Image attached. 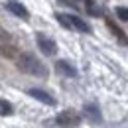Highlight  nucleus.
<instances>
[{
    "mask_svg": "<svg viewBox=\"0 0 128 128\" xmlns=\"http://www.w3.org/2000/svg\"><path fill=\"white\" fill-rule=\"evenodd\" d=\"M36 42H38V48L42 49L44 55H55V53H57V44H55L51 38L44 36V34H38V36H36Z\"/></svg>",
    "mask_w": 128,
    "mask_h": 128,
    "instance_id": "4",
    "label": "nucleus"
},
{
    "mask_svg": "<svg viewBox=\"0 0 128 128\" xmlns=\"http://www.w3.org/2000/svg\"><path fill=\"white\" fill-rule=\"evenodd\" d=\"M55 69H57V73H61L63 77H77V69L69 63V61H65V59H59V61L55 63Z\"/></svg>",
    "mask_w": 128,
    "mask_h": 128,
    "instance_id": "8",
    "label": "nucleus"
},
{
    "mask_svg": "<svg viewBox=\"0 0 128 128\" xmlns=\"http://www.w3.org/2000/svg\"><path fill=\"white\" fill-rule=\"evenodd\" d=\"M55 20H57L63 28H69V30H77V32H83V34L91 32V26H89L87 22H83L79 16H75V14H63V12H57V14H55Z\"/></svg>",
    "mask_w": 128,
    "mask_h": 128,
    "instance_id": "2",
    "label": "nucleus"
},
{
    "mask_svg": "<svg viewBox=\"0 0 128 128\" xmlns=\"http://www.w3.org/2000/svg\"><path fill=\"white\" fill-rule=\"evenodd\" d=\"M16 65L20 71H24V73H28L32 77H42V79L48 77V67L32 53H20L16 57Z\"/></svg>",
    "mask_w": 128,
    "mask_h": 128,
    "instance_id": "1",
    "label": "nucleus"
},
{
    "mask_svg": "<svg viewBox=\"0 0 128 128\" xmlns=\"http://www.w3.org/2000/svg\"><path fill=\"white\" fill-rule=\"evenodd\" d=\"M6 8H8L14 16L22 18V20H28V18H30V12L26 10V6H24V4H20L18 0H8V2H6Z\"/></svg>",
    "mask_w": 128,
    "mask_h": 128,
    "instance_id": "6",
    "label": "nucleus"
},
{
    "mask_svg": "<svg viewBox=\"0 0 128 128\" xmlns=\"http://www.w3.org/2000/svg\"><path fill=\"white\" fill-rule=\"evenodd\" d=\"M14 108H12V104L8 102V100H4V98H0V116H8V114H12Z\"/></svg>",
    "mask_w": 128,
    "mask_h": 128,
    "instance_id": "10",
    "label": "nucleus"
},
{
    "mask_svg": "<svg viewBox=\"0 0 128 128\" xmlns=\"http://www.w3.org/2000/svg\"><path fill=\"white\" fill-rule=\"evenodd\" d=\"M0 36H4V34H2V30H0Z\"/></svg>",
    "mask_w": 128,
    "mask_h": 128,
    "instance_id": "12",
    "label": "nucleus"
},
{
    "mask_svg": "<svg viewBox=\"0 0 128 128\" xmlns=\"http://www.w3.org/2000/svg\"><path fill=\"white\" fill-rule=\"evenodd\" d=\"M28 95L34 96L36 100H40V102H44V104H49V106H53L55 104V98L49 95L48 91H44V89H30L28 91Z\"/></svg>",
    "mask_w": 128,
    "mask_h": 128,
    "instance_id": "7",
    "label": "nucleus"
},
{
    "mask_svg": "<svg viewBox=\"0 0 128 128\" xmlns=\"http://www.w3.org/2000/svg\"><path fill=\"white\" fill-rule=\"evenodd\" d=\"M55 122H57L59 126H63V128H71V126H77L81 122V116L75 110H63V112L57 114Z\"/></svg>",
    "mask_w": 128,
    "mask_h": 128,
    "instance_id": "3",
    "label": "nucleus"
},
{
    "mask_svg": "<svg viewBox=\"0 0 128 128\" xmlns=\"http://www.w3.org/2000/svg\"><path fill=\"white\" fill-rule=\"evenodd\" d=\"M116 16L120 18L122 22H128V8H124V6H118V8H116Z\"/></svg>",
    "mask_w": 128,
    "mask_h": 128,
    "instance_id": "11",
    "label": "nucleus"
},
{
    "mask_svg": "<svg viewBox=\"0 0 128 128\" xmlns=\"http://www.w3.org/2000/svg\"><path fill=\"white\" fill-rule=\"evenodd\" d=\"M104 22H106V28L112 32V36H114L122 46H128V36L124 34V30H122V28H118V26H116V22H114L112 18H104Z\"/></svg>",
    "mask_w": 128,
    "mask_h": 128,
    "instance_id": "5",
    "label": "nucleus"
},
{
    "mask_svg": "<svg viewBox=\"0 0 128 128\" xmlns=\"http://www.w3.org/2000/svg\"><path fill=\"white\" fill-rule=\"evenodd\" d=\"M85 114H87L93 122H100V112H98V106H96V104H87V106H85Z\"/></svg>",
    "mask_w": 128,
    "mask_h": 128,
    "instance_id": "9",
    "label": "nucleus"
}]
</instances>
